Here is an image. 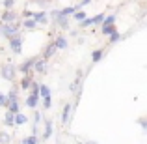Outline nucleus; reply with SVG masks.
Here are the masks:
<instances>
[{
    "mask_svg": "<svg viewBox=\"0 0 147 144\" xmlns=\"http://www.w3.org/2000/svg\"><path fill=\"white\" fill-rule=\"evenodd\" d=\"M19 34V21L17 23H4V21H0V36H4V38H13V36H17Z\"/></svg>",
    "mask_w": 147,
    "mask_h": 144,
    "instance_id": "nucleus-1",
    "label": "nucleus"
},
{
    "mask_svg": "<svg viewBox=\"0 0 147 144\" xmlns=\"http://www.w3.org/2000/svg\"><path fill=\"white\" fill-rule=\"evenodd\" d=\"M0 73H2V79L6 81H15V75H17V66L11 64V62H6V64H2V68H0Z\"/></svg>",
    "mask_w": 147,
    "mask_h": 144,
    "instance_id": "nucleus-2",
    "label": "nucleus"
},
{
    "mask_svg": "<svg viewBox=\"0 0 147 144\" xmlns=\"http://www.w3.org/2000/svg\"><path fill=\"white\" fill-rule=\"evenodd\" d=\"M9 49L13 51L15 54H21L22 53V38L19 36H13V38H9Z\"/></svg>",
    "mask_w": 147,
    "mask_h": 144,
    "instance_id": "nucleus-3",
    "label": "nucleus"
},
{
    "mask_svg": "<svg viewBox=\"0 0 147 144\" xmlns=\"http://www.w3.org/2000/svg\"><path fill=\"white\" fill-rule=\"evenodd\" d=\"M0 21H4V23H17L19 15L15 13L13 10H4V13L0 15Z\"/></svg>",
    "mask_w": 147,
    "mask_h": 144,
    "instance_id": "nucleus-4",
    "label": "nucleus"
},
{
    "mask_svg": "<svg viewBox=\"0 0 147 144\" xmlns=\"http://www.w3.org/2000/svg\"><path fill=\"white\" fill-rule=\"evenodd\" d=\"M36 60H37V58H28V60L22 62V64L19 66L17 69H19L21 73H30V69H34V64H36Z\"/></svg>",
    "mask_w": 147,
    "mask_h": 144,
    "instance_id": "nucleus-5",
    "label": "nucleus"
},
{
    "mask_svg": "<svg viewBox=\"0 0 147 144\" xmlns=\"http://www.w3.org/2000/svg\"><path fill=\"white\" fill-rule=\"evenodd\" d=\"M52 19H54V23H58L60 26H67V15H63L61 11H52Z\"/></svg>",
    "mask_w": 147,
    "mask_h": 144,
    "instance_id": "nucleus-6",
    "label": "nucleus"
},
{
    "mask_svg": "<svg viewBox=\"0 0 147 144\" xmlns=\"http://www.w3.org/2000/svg\"><path fill=\"white\" fill-rule=\"evenodd\" d=\"M32 75H30V73H24V77H22L21 79V90H28L30 86H32Z\"/></svg>",
    "mask_w": 147,
    "mask_h": 144,
    "instance_id": "nucleus-7",
    "label": "nucleus"
},
{
    "mask_svg": "<svg viewBox=\"0 0 147 144\" xmlns=\"http://www.w3.org/2000/svg\"><path fill=\"white\" fill-rule=\"evenodd\" d=\"M34 69H36L37 73H43L45 69H47V58H41V60L37 58L36 64H34Z\"/></svg>",
    "mask_w": 147,
    "mask_h": 144,
    "instance_id": "nucleus-8",
    "label": "nucleus"
},
{
    "mask_svg": "<svg viewBox=\"0 0 147 144\" xmlns=\"http://www.w3.org/2000/svg\"><path fill=\"white\" fill-rule=\"evenodd\" d=\"M37 101H39V94H30L28 99H26V107L36 109V107H37Z\"/></svg>",
    "mask_w": 147,
    "mask_h": 144,
    "instance_id": "nucleus-9",
    "label": "nucleus"
},
{
    "mask_svg": "<svg viewBox=\"0 0 147 144\" xmlns=\"http://www.w3.org/2000/svg\"><path fill=\"white\" fill-rule=\"evenodd\" d=\"M34 19L37 21V25H45V23L49 21V19H47V13H45V11H37V13H34Z\"/></svg>",
    "mask_w": 147,
    "mask_h": 144,
    "instance_id": "nucleus-10",
    "label": "nucleus"
},
{
    "mask_svg": "<svg viewBox=\"0 0 147 144\" xmlns=\"http://www.w3.org/2000/svg\"><path fill=\"white\" fill-rule=\"evenodd\" d=\"M69 114H71V103H67L63 107V112H61V124H67L69 122Z\"/></svg>",
    "mask_w": 147,
    "mask_h": 144,
    "instance_id": "nucleus-11",
    "label": "nucleus"
},
{
    "mask_svg": "<svg viewBox=\"0 0 147 144\" xmlns=\"http://www.w3.org/2000/svg\"><path fill=\"white\" fill-rule=\"evenodd\" d=\"M22 25H24V28L26 30H34L37 26V21L34 17H28V19H24V23H22Z\"/></svg>",
    "mask_w": 147,
    "mask_h": 144,
    "instance_id": "nucleus-12",
    "label": "nucleus"
},
{
    "mask_svg": "<svg viewBox=\"0 0 147 144\" xmlns=\"http://www.w3.org/2000/svg\"><path fill=\"white\" fill-rule=\"evenodd\" d=\"M56 49H58V47H56V43H50L49 47L45 49V53H43V58H47V60H49V58L52 56L54 53H56Z\"/></svg>",
    "mask_w": 147,
    "mask_h": 144,
    "instance_id": "nucleus-13",
    "label": "nucleus"
},
{
    "mask_svg": "<svg viewBox=\"0 0 147 144\" xmlns=\"http://www.w3.org/2000/svg\"><path fill=\"white\" fill-rule=\"evenodd\" d=\"M50 135H52V122H50V120H47V122H45V133H43V139L47 141V139H50Z\"/></svg>",
    "mask_w": 147,
    "mask_h": 144,
    "instance_id": "nucleus-14",
    "label": "nucleus"
},
{
    "mask_svg": "<svg viewBox=\"0 0 147 144\" xmlns=\"http://www.w3.org/2000/svg\"><path fill=\"white\" fill-rule=\"evenodd\" d=\"M26 122H28V118H26L24 114H21V112L15 114V126H24Z\"/></svg>",
    "mask_w": 147,
    "mask_h": 144,
    "instance_id": "nucleus-15",
    "label": "nucleus"
},
{
    "mask_svg": "<svg viewBox=\"0 0 147 144\" xmlns=\"http://www.w3.org/2000/svg\"><path fill=\"white\" fill-rule=\"evenodd\" d=\"M4 124H6V126H15V114L11 111L6 112V120H4Z\"/></svg>",
    "mask_w": 147,
    "mask_h": 144,
    "instance_id": "nucleus-16",
    "label": "nucleus"
},
{
    "mask_svg": "<svg viewBox=\"0 0 147 144\" xmlns=\"http://www.w3.org/2000/svg\"><path fill=\"white\" fill-rule=\"evenodd\" d=\"M54 43H56V47H58V49H65V47H67V40H65L63 36H58Z\"/></svg>",
    "mask_w": 147,
    "mask_h": 144,
    "instance_id": "nucleus-17",
    "label": "nucleus"
},
{
    "mask_svg": "<svg viewBox=\"0 0 147 144\" xmlns=\"http://www.w3.org/2000/svg\"><path fill=\"white\" fill-rule=\"evenodd\" d=\"M19 109H21V105H19V101H9V105H7V111H11L13 114H17Z\"/></svg>",
    "mask_w": 147,
    "mask_h": 144,
    "instance_id": "nucleus-18",
    "label": "nucleus"
},
{
    "mask_svg": "<svg viewBox=\"0 0 147 144\" xmlns=\"http://www.w3.org/2000/svg\"><path fill=\"white\" fill-rule=\"evenodd\" d=\"M39 96H41V97L50 96V88H49V86H45V84H39Z\"/></svg>",
    "mask_w": 147,
    "mask_h": 144,
    "instance_id": "nucleus-19",
    "label": "nucleus"
},
{
    "mask_svg": "<svg viewBox=\"0 0 147 144\" xmlns=\"http://www.w3.org/2000/svg\"><path fill=\"white\" fill-rule=\"evenodd\" d=\"M100 32L104 34V36H110L112 32H115V28L112 25H108V26H100Z\"/></svg>",
    "mask_w": 147,
    "mask_h": 144,
    "instance_id": "nucleus-20",
    "label": "nucleus"
},
{
    "mask_svg": "<svg viewBox=\"0 0 147 144\" xmlns=\"http://www.w3.org/2000/svg\"><path fill=\"white\" fill-rule=\"evenodd\" d=\"M7 99H9V101H19V92H17V88L9 90V94H7Z\"/></svg>",
    "mask_w": 147,
    "mask_h": 144,
    "instance_id": "nucleus-21",
    "label": "nucleus"
},
{
    "mask_svg": "<svg viewBox=\"0 0 147 144\" xmlns=\"http://www.w3.org/2000/svg\"><path fill=\"white\" fill-rule=\"evenodd\" d=\"M22 142H24V144H36V142H39V139L36 137V133H34L32 137H26V139H22Z\"/></svg>",
    "mask_w": 147,
    "mask_h": 144,
    "instance_id": "nucleus-22",
    "label": "nucleus"
},
{
    "mask_svg": "<svg viewBox=\"0 0 147 144\" xmlns=\"http://www.w3.org/2000/svg\"><path fill=\"white\" fill-rule=\"evenodd\" d=\"M75 11H76V6H69V8H65V10H61V13L69 17V15H73Z\"/></svg>",
    "mask_w": 147,
    "mask_h": 144,
    "instance_id": "nucleus-23",
    "label": "nucleus"
},
{
    "mask_svg": "<svg viewBox=\"0 0 147 144\" xmlns=\"http://www.w3.org/2000/svg\"><path fill=\"white\" fill-rule=\"evenodd\" d=\"M2 6H4V10H11L15 6V0H2Z\"/></svg>",
    "mask_w": 147,
    "mask_h": 144,
    "instance_id": "nucleus-24",
    "label": "nucleus"
},
{
    "mask_svg": "<svg viewBox=\"0 0 147 144\" xmlns=\"http://www.w3.org/2000/svg\"><path fill=\"white\" fill-rule=\"evenodd\" d=\"M115 23V15H110V17H106L102 21V26H108V25H114Z\"/></svg>",
    "mask_w": 147,
    "mask_h": 144,
    "instance_id": "nucleus-25",
    "label": "nucleus"
},
{
    "mask_svg": "<svg viewBox=\"0 0 147 144\" xmlns=\"http://www.w3.org/2000/svg\"><path fill=\"white\" fill-rule=\"evenodd\" d=\"M52 107V99H50V96L43 97V109H50Z\"/></svg>",
    "mask_w": 147,
    "mask_h": 144,
    "instance_id": "nucleus-26",
    "label": "nucleus"
},
{
    "mask_svg": "<svg viewBox=\"0 0 147 144\" xmlns=\"http://www.w3.org/2000/svg\"><path fill=\"white\" fill-rule=\"evenodd\" d=\"M0 105H2V107H7V105H9V99H7L6 94H0Z\"/></svg>",
    "mask_w": 147,
    "mask_h": 144,
    "instance_id": "nucleus-27",
    "label": "nucleus"
},
{
    "mask_svg": "<svg viewBox=\"0 0 147 144\" xmlns=\"http://www.w3.org/2000/svg\"><path fill=\"white\" fill-rule=\"evenodd\" d=\"M73 17H75L76 21H84V19H86V13H84V11H75Z\"/></svg>",
    "mask_w": 147,
    "mask_h": 144,
    "instance_id": "nucleus-28",
    "label": "nucleus"
},
{
    "mask_svg": "<svg viewBox=\"0 0 147 144\" xmlns=\"http://www.w3.org/2000/svg\"><path fill=\"white\" fill-rule=\"evenodd\" d=\"M102 51H95V53H93V56H91V58H93V62H99L100 60V58H102Z\"/></svg>",
    "mask_w": 147,
    "mask_h": 144,
    "instance_id": "nucleus-29",
    "label": "nucleus"
},
{
    "mask_svg": "<svg viewBox=\"0 0 147 144\" xmlns=\"http://www.w3.org/2000/svg\"><path fill=\"white\" fill-rule=\"evenodd\" d=\"M119 38H121V36H119L117 32H112V34H110V43H115V41H119Z\"/></svg>",
    "mask_w": 147,
    "mask_h": 144,
    "instance_id": "nucleus-30",
    "label": "nucleus"
},
{
    "mask_svg": "<svg viewBox=\"0 0 147 144\" xmlns=\"http://www.w3.org/2000/svg\"><path fill=\"white\" fill-rule=\"evenodd\" d=\"M91 19H93V25H99V23L104 21V15H95V17H91Z\"/></svg>",
    "mask_w": 147,
    "mask_h": 144,
    "instance_id": "nucleus-31",
    "label": "nucleus"
},
{
    "mask_svg": "<svg viewBox=\"0 0 147 144\" xmlns=\"http://www.w3.org/2000/svg\"><path fill=\"white\" fill-rule=\"evenodd\" d=\"M9 141H11V139L7 137V133H4V131H2V133H0V142H9Z\"/></svg>",
    "mask_w": 147,
    "mask_h": 144,
    "instance_id": "nucleus-32",
    "label": "nucleus"
},
{
    "mask_svg": "<svg viewBox=\"0 0 147 144\" xmlns=\"http://www.w3.org/2000/svg\"><path fill=\"white\" fill-rule=\"evenodd\" d=\"M22 17H24V19H28V17H34V13H32V11H24V15H22Z\"/></svg>",
    "mask_w": 147,
    "mask_h": 144,
    "instance_id": "nucleus-33",
    "label": "nucleus"
},
{
    "mask_svg": "<svg viewBox=\"0 0 147 144\" xmlns=\"http://www.w3.org/2000/svg\"><path fill=\"white\" fill-rule=\"evenodd\" d=\"M140 126L144 127V129H147V120H140Z\"/></svg>",
    "mask_w": 147,
    "mask_h": 144,
    "instance_id": "nucleus-34",
    "label": "nucleus"
}]
</instances>
